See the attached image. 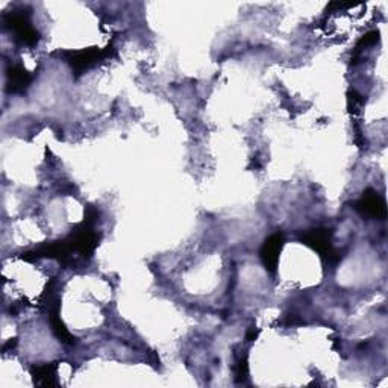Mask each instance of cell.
Instances as JSON below:
<instances>
[{
    "label": "cell",
    "instance_id": "6da1fadb",
    "mask_svg": "<svg viewBox=\"0 0 388 388\" xmlns=\"http://www.w3.org/2000/svg\"><path fill=\"white\" fill-rule=\"evenodd\" d=\"M67 242L70 252H78L82 256H91L94 249L99 245V236L93 231V224L84 222L76 226L70 232V236L64 238Z\"/></svg>",
    "mask_w": 388,
    "mask_h": 388
},
{
    "label": "cell",
    "instance_id": "7a4b0ae2",
    "mask_svg": "<svg viewBox=\"0 0 388 388\" xmlns=\"http://www.w3.org/2000/svg\"><path fill=\"white\" fill-rule=\"evenodd\" d=\"M301 240L303 245L314 249L328 264L334 265L340 261L338 252L334 249L333 242H330V232L328 229L319 228V229L306 231L301 237Z\"/></svg>",
    "mask_w": 388,
    "mask_h": 388
},
{
    "label": "cell",
    "instance_id": "3957f363",
    "mask_svg": "<svg viewBox=\"0 0 388 388\" xmlns=\"http://www.w3.org/2000/svg\"><path fill=\"white\" fill-rule=\"evenodd\" d=\"M5 23L10 28L15 38L26 46H35L39 39L38 30L32 26L29 20V12L24 11H12L5 15Z\"/></svg>",
    "mask_w": 388,
    "mask_h": 388
},
{
    "label": "cell",
    "instance_id": "277c9868",
    "mask_svg": "<svg viewBox=\"0 0 388 388\" xmlns=\"http://www.w3.org/2000/svg\"><path fill=\"white\" fill-rule=\"evenodd\" d=\"M108 55H109V47L103 48V51L97 47H90V48H84V51L66 52L64 53V58H66L67 64L76 75H82L84 71L93 67L97 61L107 58Z\"/></svg>",
    "mask_w": 388,
    "mask_h": 388
},
{
    "label": "cell",
    "instance_id": "5b68a950",
    "mask_svg": "<svg viewBox=\"0 0 388 388\" xmlns=\"http://www.w3.org/2000/svg\"><path fill=\"white\" fill-rule=\"evenodd\" d=\"M357 209L362 215L378 218V220H384L387 217L385 200L375 190H366L362 193L361 199L357 202Z\"/></svg>",
    "mask_w": 388,
    "mask_h": 388
},
{
    "label": "cell",
    "instance_id": "8992f818",
    "mask_svg": "<svg viewBox=\"0 0 388 388\" xmlns=\"http://www.w3.org/2000/svg\"><path fill=\"white\" fill-rule=\"evenodd\" d=\"M282 246H284V236H282L281 232L273 233V236H270L264 241L260 255L265 270L269 273H276Z\"/></svg>",
    "mask_w": 388,
    "mask_h": 388
},
{
    "label": "cell",
    "instance_id": "52a82bcc",
    "mask_svg": "<svg viewBox=\"0 0 388 388\" xmlns=\"http://www.w3.org/2000/svg\"><path fill=\"white\" fill-rule=\"evenodd\" d=\"M8 90L11 93H23L32 82L30 73L21 66H11L6 71Z\"/></svg>",
    "mask_w": 388,
    "mask_h": 388
},
{
    "label": "cell",
    "instance_id": "ba28073f",
    "mask_svg": "<svg viewBox=\"0 0 388 388\" xmlns=\"http://www.w3.org/2000/svg\"><path fill=\"white\" fill-rule=\"evenodd\" d=\"M48 320H51V325H52V329H53L55 335L58 337L62 343H67V344L75 343V337H73L69 333L66 325H64V323L61 321V317H60V303L58 302H55V305L48 303Z\"/></svg>",
    "mask_w": 388,
    "mask_h": 388
},
{
    "label": "cell",
    "instance_id": "9c48e42d",
    "mask_svg": "<svg viewBox=\"0 0 388 388\" xmlns=\"http://www.w3.org/2000/svg\"><path fill=\"white\" fill-rule=\"evenodd\" d=\"M34 382L42 387H56L58 381H56V364H39V366H34L30 370Z\"/></svg>",
    "mask_w": 388,
    "mask_h": 388
},
{
    "label": "cell",
    "instance_id": "30bf717a",
    "mask_svg": "<svg viewBox=\"0 0 388 388\" xmlns=\"http://www.w3.org/2000/svg\"><path fill=\"white\" fill-rule=\"evenodd\" d=\"M236 375L238 382H245L249 375V366H247V357H240L237 360V367H236Z\"/></svg>",
    "mask_w": 388,
    "mask_h": 388
},
{
    "label": "cell",
    "instance_id": "8fae6325",
    "mask_svg": "<svg viewBox=\"0 0 388 388\" xmlns=\"http://www.w3.org/2000/svg\"><path fill=\"white\" fill-rule=\"evenodd\" d=\"M379 39V34L376 30H371L369 32V34L364 35L361 39H360V43L357 46V51H361V48L364 47H367V46H371V44H375L376 42Z\"/></svg>",
    "mask_w": 388,
    "mask_h": 388
},
{
    "label": "cell",
    "instance_id": "7c38bea8",
    "mask_svg": "<svg viewBox=\"0 0 388 388\" xmlns=\"http://www.w3.org/2000/svg\"><path fill=\"white\" fill-rule=\"evenodd\" d=\"M256 337H258V330H255V329L252 328V329H250V330H249V333H247V337H246V340H247V342H254V340H255Z\"/></svg>",
    "mask_w": 388,
    "mask_h": 388
}]
</instances>
